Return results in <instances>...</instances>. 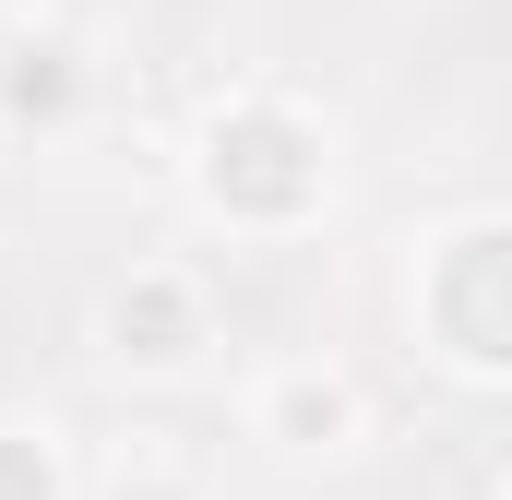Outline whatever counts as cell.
<instances>
[{"label":"cell","mask_w":512,"mask_h":500,"mask_svg":"<svg viewBox=\"0 0 512 500\" xmlns=\"http://www.w3.org/2000/svg\"><path fill=\"white\" fill-rule=\"evenodd\" d=\"M215 203H251V215H298L310 191H322V155H310V131L274 120V108H239V120H215Z\"/></svg>","instance_id":"cell-1"},{"label":"cell","mask_w":512,"mask_h":500,"mask_svg":"<svg viewBox=\"0 0 512 500\" xmlns=\"http://www.w3.org/2000/svg\"><path fill=\"white\" fill-rule=\"evenodd\" d=\"M441 334H453L465 358L512 370V239H501V227L453 250V274H441Z\"/></svg>","instance_id":"cell-2"},{"label":"cell","mask_w":512,"mask_h":500,"mask_svg":"<svg viewBox=\"0 0 512 500\" xmlns=\"http://www.w3.org/2000/svg\"><path fill=\"white\" fill-rule=\"evenodd\" d=\"M143 334V358H179V334H191V310H179V286H143V298H120V346Z\"/></svg>","instance_id":"cell-3"},{"label":"cell","mask_w":512,"mask_h":500,"mask_svg":"<svg viewBox=\"0 0 512 500\" xmlns=\"http://www.w3.org/2000/svg\"><path fill=\"white\" fill-rule=\"evenodd\" d=\"M60 96H72V72H60V48H36V60L12 72V108L36 120V108H60Z\"/></svg>","instance_id":"cell-4"},{"label":"cell","mask_w":512,"mask_h":500,"mask_svg":"<svg viewBox=\"0 0 512 500\" xmlns=\"http://www.w3.org/2000/svg\"><path fill=\"white\" fill-rule=\"evenodd\" d=\"M0 500H48V453L36 441H0Z\"/></svg>","instance_id":"cell-5"},{"label":"cell","mask_w":512,"mask_h":500,"mask_svg":"<svg viewBox=\"0 0 512 500\" xmlns=\"http://www.w3.org/2000/svg\"><path fill=\"white\" fill-rule=\"evenodd\" d=\"M286 429H346V393H286Z\"/></svg>","instance_id":"cell-6"},{"label":"cell","mask_w":512,"mask_h":500,"mask_svg":"<svg viewBox=\"0 0 512 500\" xmlns=\"http://www.w3.org/2000/svg\"><path fill=\"white\" fill-rule=\"evenodd\" d=\"M155 500H167V489H155Z\"/></svg>","instance_id":"cell-7"}]
</instances>
